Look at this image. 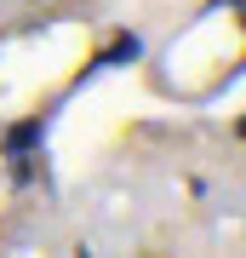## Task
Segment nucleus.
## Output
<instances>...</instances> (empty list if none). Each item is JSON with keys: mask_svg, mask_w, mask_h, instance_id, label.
I'll return each instance as SVG.
<instances>
[{"mask_svg": "<svg viewBox=\"0 0 246 258\" xmlns=\"http://www.w3.org/2000/svg\"><path fill=\"white\" fill-rule=\"evenodd\" d=\"M40 132H46L40 120H23V126H12V132H6V155H23L29 144H40Z\"/></svg>", "mask_w": 246, "mask_h": 258, "instance_id": "f257e3e1", "label": "nucleus"}]
</instances>
